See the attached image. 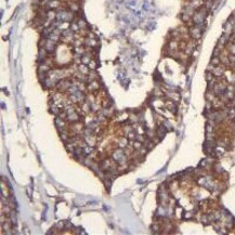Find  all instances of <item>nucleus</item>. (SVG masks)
<instances>
[{
    "mask_svg": "<svg viewBox=\"0 0 235 235\" xmlns=\"http://www.w3.org/2000/svg\"><path fill=\"white\" fill-rule=\"evenodd\" d=\"M163 125H164L165 127H166V129L169 131V130H171L172 129V127H171V125H170V122L169 121H167V120H165V121H163Z\"/></svg>",
    "mask_w": 235,
    "mask_h": 235,
    "instance_id": "nucleus-17",
    "label": "nucleus"
},
{
    "mask_svg": "<svg viewBox=\"0 0 235 235\" xmlns=\"http://www.w3.org/2000/svg\"><path fill=\"white\" fill-rule=\"evenodd\" d=\"M167 95L169 97V99L173 102H178L180 100V94L178 92H175V91H171V92H168Z\"/></svg>",
    "mask_w": 235,
    "mask_h": 235,
    "instance_id": "nucleus-10",
    "label": "nucleus"
},
{
    "mask_svg": "<svg viewBox=\"0 0 235 235\" xmlns=\"http://www.w3.org/2000/svg\"><path fill=\"white\" fill-rule=\"evenodd\" d=\"M89 68H90V70H93V71H94V70H95V68H97V63H95V61H91V62H90V63H89Z\"/></svg>",
    "mask_w": 235,
    "mask_h": 235,
    "instance_id": "nucleus-16",
    "label": "nucleus"
},
{
    "mask_svg": "<svg viewBox=\"0 0 235 235\" xmlns=\"http://www.w3.org/2000/svg\"><path fill=\"white\" fill-rule=\"evenodd\" d=\"M190 35H191V37L193 39H195V40H197V39H199L201 37H202V34H203V29L201 27H198L197 25H194V26H192V27H190Z\"/></svg>",
    "mask_w": 235,
    "mask_h": 235,
    "instance_id": "nucleus-3",
    "label": "nucleus"
},
{
    "mask_svg": "<svg viewBox=\"0 0 235 235\" xmlns=\"http://www.w3.org/2000/svg\"><path fill=\"white\" fill-rule=\"evenodd\" d=\"M70 9H71V11L74 12V13H77V12L80 10L79 6H78L77 3H75V2H71V3H70Z\"/></svg>",
    "mask_w": 235,
    "mask_h": 235,
    "instance_id": "nucleus-13",
    "label": "nucleus"
},
{
    "mask_svg": "<svg viewBox=\"0 0 235 235\" xmlns=\"http://www.w3.org/2000/svg\"><path fill=\"white\" fill-rule=\"evenodd\" d=\"M142 146H143L142 142H139V141H137V140H134V142H133V148H134V150L139 151Z\"/></svg>",
    "mask_w": 235,
    "mask_h": 235,
    "instance_id": "nucleus-15",
    "label": "nucleus"
},
{
    "mask_svg": "<svg viewBox=\"0 0 235 235\" xmlns=\"http://www.w3.org/2000/svg\"><path fill=\"white\" fill-rule=\"evenodd\" d=\"M100 88H101V86H100L99 80H92L87 85V91H89L90 93L97 92V91L100 90Z\"/></svg>",
    "mask_w": 235,
    "mask_h": 235,
    "instance_id": "nucleus-5",
    "label": "nucleus"
},
{
    "mask_svg": "<svg viewBox=\"0 0 235 235\" xmlns=\"http://www.w3.org/2000/svg\"><path fill=\"white\" fill-rule=\"evenodd\" d=\"M129 144V139L126 136H121L120 138H118V143H117V148H125Z\"/></svg>",
    "mask_w": 235,
    "mask_h": 235,
    "instance_id": "nucleus-8",
    "label": "nucleus"
},
{
    "mask_svg": "<svg viewBox=\"0 0 235 235\" xmlns=\"http://www.w3.org/2000/svg\"><path fill=\"white\" fill-rule=\"evenodd\" d=\"M155 132H156V137L158 138V139H164L165 136L167 134V132H168V130L166 129V127L162 124V125H158L157 126V128H156V130H155Z\"/></svg>",
    "mask_w": 235,
    "mask_h": 235,
    "instance_id": "nucleus-7",
    "label": "nucleus"
},
{
    "mask_svg": "<svg viewBox=\"0 0 235 235\" xmlns=\"http://www.w3.org/2000/svg\"><path fill=\"white\" fill-rule=\"evenodd\" d=\"M68 98L71 99V101L73 102V103H82V102H85L86 101V94H85V92H81V91H77V92H75L74 94H71Z\"/></svg>",
    "mask_w": 235,
    "mask_h": 235,
    "instance_id": "nucleus-2",
    "label": "nucleus"
},
{
    "mask_svg": "<svg viewBox=\"0 0 235 235\" xmlns=\"http://www.w3.org/2000/svg\"><path fill=\"white\" fill-rule=\"evenodd\" d=\"M167 109H169L170 112H172V113H177V105H175V102H173V101H169V102H167Z\"/></svg>",
    "mask_w": 235,
    "mask_h": 235,
    "instance_id": "nucleus-11",
    "label": "nucleus"
},
{
    "mask_svg": "<svg viewBox=\"0 0 235 235\" xmlns=\"http://www.w3.org/2000/svg\"><path fill=\"white\" fill-rule=\"evenodd\" d=\"M60 1L59 0H51L49 3L47 5V8L48 9H50V10H53V9H59V7H60Z\"/></svg>",
    "mask_w": 235,
    "mask_h": 235,
    "instance_id": "nucleus-9",
    "label": "nucleus"
},
{
    "mask_svg": "<svg viewBox=\"0 0 235 235\" xmlns=\"http://www.w3.org/2000/svg\"><path fill=\"white\" fill-rule=\"evenodd\" d=\"M83 140L86 141L87 145L94 148L98 144V138L95 137V134H91V136H83Z\"/></svg>",
    "mask_w": 235,
    "mask_h": 235,
    "instance_id": "nucleus-6",
    "label": "nucleus"
},
{
    "mask_svg": "<svg viewBox=\"0 0 235 235\" xmlns=\"http://www.w3.org/2000/svg\"><path fill=\"white\" fill-rule=\"evenodd\" d=\"M70 29H71L73 33H77V32H79L80 30V27H79V25H78V23H75V22H71V26H70Z\"/></svg>",
    "mask_w": 235,
    "mask_h": 235,
    "instance_id": "nucleus-12",
    "label": "nucleus"
},
{
    "mask_svg": "<svg viewBox=\"0 0 235 235\" xmlns=\"http://www.w3.org/2000/svg\"><path fill=\"white\" fill-rule=\"evenodd\" d=\"M71 85H73V79L63 78V79H61L60 81L56 83L55 89H56L59 92L65 93V92H67V90L71 87Z\"/></svg>",
    "mask_w": 235,
    "mask_h": 235,
    "instance_id": "nucleus-1",
    "label": "nucleus"
},
{
    "mask_svg": "<svg viewBox=\"0 0 235 235\" xmlns=\"http://www.w3.org/2000/svg\"><path fill=\"white\" fill-rule=\"evenodd\" d=\"M44 49L48 51L49 54H54L55 49H56V42L51 40L50 38L47 39V42H46V46H44Z\"/></svg>",
    "mask_w": 235,
    "mask_h": 235,
    "instance_id": "nucleus-4",
    "label": "nucleus"
},
{
    "mask_svg": "<svg viewBox=\"0 0 235 235\" xmlns=\"http://www.w3.org/2000/svg\"><path fill=\"white\" fill-rule=\"evenodd\" d=\"M77 23H78V25H79V27H80V29H85V28L88 27V24L87 22L83 20V19H78V21H77Z\"/></svg>",
    "mask_w": 235,
    "mask_h": 235,
    "instance_id": "nucleus-14",
    "label": "nucleus"
}]
</instances>
